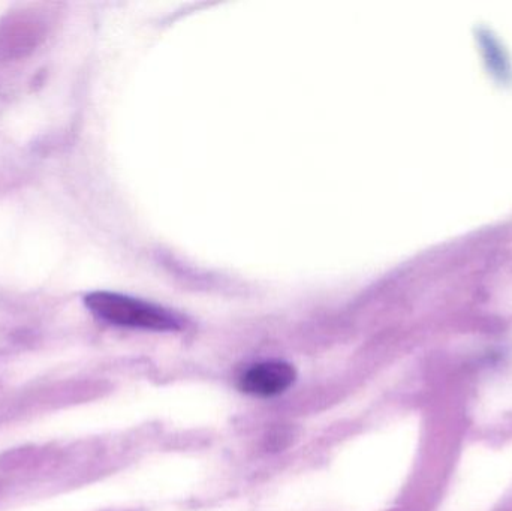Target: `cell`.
<instances>
[{
  "label": "cell",
  "mask_w": 512,
  "mask_h": 511,
  "mask_svg": "<svg viewBox=\"0 0 512 511\" xmlns=\"http://www.w3.org/2000/svg\"><path fill=\"white\" fill-rule=\"evenodd\" d=\"M295 378H297V372L289 363L282 360H268L246 369L240 377L239 387L248 395L273 398L286 392L294 384Z\"/></svg>",
  "instance_id": "3"
},
{
  "label": "cell",
  "mask_w": 512,
  "mask_h": 511,
  "mask_svg": "<svg viewBox=\"0 0 512 511\" xmlns=\"http://www.w3.org/2000/svg\"><path fill=\"white\" fill-rule=\"evenodd\" d=\"M87 308L107 323L131 329L173 332L183 326L182 318L168 309L123 294L96 291L86 297Z\"/></svg>",
  "instance_id": "1"
},
{
  "label": "cell",
  "mask_w": 512,
  "mask_h": 511,
  "mask_svg": "<svg viewBox=\"0 0 512 511\" xmlns=\"http://www.w3.org/2000/svg\"><path fill=\"white\" fill-rule=\"evenodd\" d=\"M47 36V23L32 12L11 15L0 24V59L29 56Z\"/></svg>",
  "instance_id": "2"
}]
</instances>
